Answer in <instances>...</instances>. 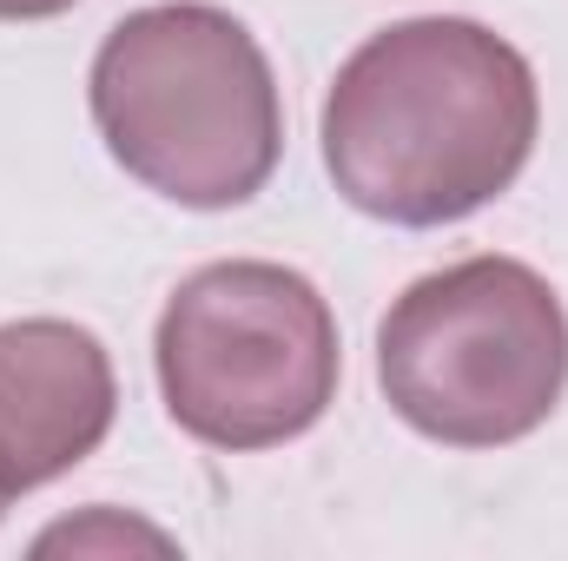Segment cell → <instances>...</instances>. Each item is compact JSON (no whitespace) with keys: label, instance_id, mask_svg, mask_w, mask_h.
<instances>
[{"label":"cell","instance_id":"3","mask_svg":"<svg viewBox=\"0 0 568 561\" xmlns=\"http://www.w3.org/2000/svg\"><path fill=\"white\" fill-rule=\"evenodd\" d=\"M384 404L429 442L503 449L568 390V310L523 258H463L417 278L377 324Z\"/></svg>","mask_w":568,"mask_h":561},{"label":"cell","instance_id":"4","mask_svg":"<svg viewBox=\"0 0 568 561\" xmlns=\"http://www.w3.org/2000/svg\"><path fill=\"white\" fill-rule=\"evenodd\" d=\"M152 370L165 417L205 449H278L337 404L344 344L304 272L225 258L199 265L165 297Z\"/></svg>","mask_w":568,"mask_h":561},{"label":"cell","instance_id":"6","mask_svg":"<svg viewBox=\"0 0 568 561\" xmlns=\"http://www.w3.org/2000/svg\"><path fill=\"white\" fill-rule=\"evenodd\" d=\"M120 542H152V549H172L159 529H140V522H113L106 509L100 516H87V522H60V529H47L40 536V555H53V549H120Z\"/></svg>","mask_w":568,"mask_h":561},{"label":"cell","instance_id":"5","mask_svg":"<svg viewBox=\"0 0 568 561\" xmlns=\"http://www.w3.org/2000/svg\"><path fill=\"white\" fill-rule=\"evenodd\" d=\"M120 417L106 344L73 317L0 324V496H27L80 469Z\"/></svg>","mask_w":568,"mask_h":561},{"label":"cell","instance_id":"2","mask_svg":"<svg viewBox=\"0 0 568 561\" xmlns=\"http://www.w3.org/2000/svg\"><path fill=\"white\" fill-rule=\"evenodd\" d=\"M106 152L185 212H232L278 172L284 106L252 27L212 0L126 13L87 73Z\"/></svg>","mask_w":568,"mask_h":561},{"label":"cell","instance_id":"8","mask_svg":"<svg viewBox=\"0 0 568 561\" xmlns=\"http://www.w3.org/2000/svg\"><path fill=\"white\" fill-rule=\"evenodd\" d=\"M0 509H7V496H0Z\"/></svg>","mask_w":568,"mask_h":561},{"label":"cell","instance_id":"1","mask_svg":"<svg viewBox=\"0 0 568 561\" xmlns=\"http://www.w3.org/2000/svg\"><path fill=\"white\" fill-rule=\"evenodd\" d=\"M542 133L536 67L483 20L417 13L371 33L324 93V172L384 225L436 232L496 205Z\"/></svg>","mask_w":568,"mask_h":561},{"label":"cell","instance_id":"7","mask_svg":"<svg viewBox=\"0 0 568 561\" xmlns=\"http://www.w3.org/2000/svg\"><path fill=\"white\" fill-rule=\"evenodd\" d=\"M73 0H0V20H53L67 13Z\"/></svg>","mask_w":568,"mask_h":561}]
</instances>
